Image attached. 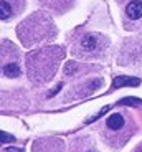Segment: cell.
Listing matches in <instances>:
<instances>
[{
	"label": "cell",
	"mask_w": 142,
	"mask_h": 152,
	"mask_svg": "<svg viewBox=\"0 0 142 152\" xmlns=\"http://www.w3.org/2000/svg\"><path fill=\"white\" fill-rule=\"evenodd\" d=\"M106 126H108V129L111 131H119L124 127V116L119 113H114L111 114L108 119H106Z\"/></svg>",
	"instance_id": "1"
},
{
	"label": "cell",
	"mask_w": 142,
	"mask_h": 152,
	"mask_svg": "<svg viewBox=\"0 0 142 152\" xmlns=\"http://www.w3.org/2000/svg\"><path fill=\"white\" fill-rule=\"evenodd\" d=\"M126 13H127V17H129V18L139 20V18L142 17V2L134 0V2H131V4H127Z\"/></svg>",
	"instance_id": "2"
},
{
	"label": "cell",
	"mask_w": 142,
	"mask_h": 152,
	"mask_svg": "<svg viewBox=\"0 0 142 152\" xmlns=\"http://www.w3.org/2000/svg\"><path fill=\"white\" fill-rule=\"evenodd\" d=\"M141 80L139 78H131V76H117L114 81H112V89L121 86H139Z\"/></svg>",
	"instance_id": "3"
},
{
	"label": "cell",
	"mask_w": 142,
	"mask_h": 152,
	"mask_svg": "<svg viewBox=\"0 0 142 152\" xmlns=\"http://www.w3.org/2000/svg\"><path fill=\"white\" fill-rule=\"evenodd\" d=\"M96 46H98L96 37H92V35H86V37H83V40H81V48L83 50L91 51V50H96Z\"/></svg>",
	"instance_id": "4"
},
{
	"label": "cell",
	"mask_w": 142,
	"mask_h": 152,
	"mask_svg": "<svg viewBox=\"0 0 142 152\" xmlns=\"http://www.w3.org/2000/svg\"><path fill=\"white\" fill-rule=\"evenodd\" d=\"M4 75L10 76V78H15V76L20 75V68L17 63H8V65L4 66Z\"/></svg>",
	"instance_id": "5"
},
{
	"label": "cell",
	"mask_w": 142,
	"mask_h": 152,
	"mask_svg": "<svg viewBox=\"0 0 142 152\" xmlns=\"http://www.w3.org/2000/svg\"><path fill=\"white\" fill-rule=\"evenodd\" d=\"M0 17H2V20H7L8 17L12 15V7L8 5L7 0H2V4H0Z\"/></svg>",
	"instance_id": "6"
},
{
	"label": "cell",
	"mask_w": 142,
	"mask_h": 152,
	"mask_svg": "<svg viewBox=\"0 0 142 152\" xmlns=\"http://www.w3.org/2000/svg\"><path fill=\"white\" fill-rule=\"evenodd\" d=\"M76 69H78V65H76V63H73V61L66 63V66H65V73H66V75H73V71H76Z\"/></svg>",
	"instance_id": "7"
},
{
	"label": "cell",
	"mask_w": 142,
	"mask_h": 152,
	"mask_svg": "<svg viewBox=\"0 0 142 152\" xmlns=\"http://www.w3.org/2000/svg\"><path fill=\"white\" fill-rule=\"evenodd\" d=\"M0 136H2V142H4V144H7V142H13V141H15V139H13V136L7 134L5 131H2V132H0Z\"/></svg>",
	"instance_id": "8"
},
{
	"label": "cell",
	"mask_w": 142,
	"mask_h": 152,
	"mask_svg": "<svg viewBox=\"0 0 142 152\" xmlns=\"http://www.w3.org/2000/svg\"><path fill=\"white\" fill-rule=\"evenodd\" d=\"M121 103L122 104H135V106H137V104H141V99H134V98H127V99H122V101H121Z\"/></svg>",
	"instance_id": "9"
}]
</instances>
